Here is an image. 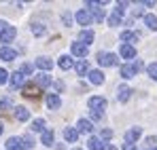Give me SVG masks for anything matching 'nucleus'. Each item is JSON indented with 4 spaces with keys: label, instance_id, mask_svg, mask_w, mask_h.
<instances>
[{
    "label": "nucleus",
    "instance_id": "nucleus-1",
    "mask_svg": "<svg viewBox=\"0 0 157 150\" xmlns=\"http://www.w3.org/2000/svg\"><path fill=\"white\" fill-rule=\"evenodd\" d=\"M98 64H100L102 68H110V66H117V64H119V57H117L115 53H104V51H100V53H98Z\"/></svg>",
    "mask_w": 157,
    "mask_h": 150
},
{
    "label": "nucleus",
    "instance_id": "nucleus-2",
    "mask_svg": "<svg viewBox=\"0 0 157 150\" xmlns=\"http://www.w3.org/2000/svg\"><path fill=\"white\" fill-rule=\"evenodd\" d=\"M106 97H102V95H94V97H89V101H87V106H89V110H98V112H104L106 108Z\"/></svg>",
    "mask_w": 157,
    "mask_h": 150
},
{
    "label": "nucleus",
    "instance_id": "nucleus-3",
    "mask_svg": "<svg viewBox=\"0 0 157 150\" xmlns=\"http://www.w3.org/2000/svg\"><path fill=\"white\" fill-rule=\"evenodd\" d=\"M34 85L38 89H45V87L51 85V76L47 74V72H38V74H34Z\"/></svg>",
    "mask_w": 157,
    "mask_h": 150
},
{
    "label": "nucleus",
    "instance_id": "nucleus-4",
    "mask_svg": "<svg viewBox=\"0 0 157 150\" xmlns=\"http://www.w3.org/2000/svg\"><path fill=\"white\" fill-rule=\"evenodd\" d=\"M70 51H72V55L75 57H81V59H85L87 57V53H89V47H85L83 42H72V47H70Z\"/></svg>",
    "mask_w": 157,
    "mask_h": 150
},
{
    "label": "nucleus",
    "instance_id": "nucleus-5",
    "mask_svg": "<svg viewBox=\"0 0 157 150\" xmlns=\"http://www.w3.org/2000/svg\"><path fill=\"white\" fill-rule=\"evenodd\" d=\"M75 19H77L78 25H89L94 19H91V13L87 11V9H81V11H77V15H75Z\"/></svg>",
    "mask_w": 157,
    "mask_h": 150
},
{
    "label": "nucleus",
    "instance_id": "nucleus-6",
    "mask_svg": "<svg viewBox=\"0 0 157 150\" xmlns=\"http://www.w3.org/2000/svg\"><path fill=\"white\" fill-rule=\"evenodd\" d=\"M17 36V30L13 27V25H9L4 32H0V42H4V45H9V42H13V38Z\"/></svg>",
    "mask_w": 157,
    "mask_h": 150
},
{
    "label": "nucleus",
    "instance_id": "nucleus-7",
    "mask_svg": "<svg viewBox=\"0 0 157 150\" xmlns=\"http://www.w3.org/2000/svg\"><path fill=\"white\" fill-rule=\"evenodd\" d=\"M119 38H121V42H123V45H132V42H136L140 36H138V32H134V30H123Z\"/></svg>",
    "mask_w": 157,
    "mask_h": 150
},
{
    "label": "nucleus",
    "instance_id": "nucleus-8",
    "mask_svg": "<svg viewBox=\"0 0 157 150\" xmlns=\"http://www.w3.org/2000/svg\"><path fill=\"white\" fill-rule=\"evenodd\" d=\"M140 135H142V129L140 127H132L130 131L125 133V144H136L140 140Z\"/></svg>",
    "mask_w": 157,
    "mask_h": 150
},
{
    "label": "nucleus",
    "instance_id": "nucleus-9",
    "mask_svg": "<svg viewBox=\"0 0 157 150\" xmlns=\"http://www.w3.org/2000/svg\"><path fill=\"white\" fill-rule=\"evenodd\" d=\"M94 38H96V34H94L91 30H85V27H83L81 34H78V42H83L85 47H89V45L94 42Z\"/></svg>",
    "mask_w": 157,
    "mask_h": 150
},
{
    "label": "nucleus",
    "instance_id": "nucleus-10",
    "mask_svg": "<svg viewBox=\"0 0 157 150\" xmlns=\"http://www.w3.org/2000/svg\"><path fill=\"white\" fill-rule=\"evenodd\" d=\"M0 59H4V61H15V59H17V51L11 49V47H0Z\"/></svg>",
    "mask_w": 157,
    "mask_h": 150
},
{
    "label": "nucleus",
    "instance_id": "nucleus-11",
    "mask_svg": "<svg viewBox=\"0 0 157 150\" xmlns=\"http://www.w3.org/2000/svg\"><path fill=\"white\" fill-rule=\"evenodd\" d=\"M45 101H47V108H49V110H57V108L62 106V100H59L57 93H47Z\"/></svg>",
    "mask_w": 157,
    "mask_h": 150
},
{
    "label": "nucleus",
    "instance_id": "nucleus-12",
    "mask_svg": "<svg viewBox=\"0 0 157 150\" xmlns=\"http://www.w3.org/2000/svg\"><path fill=\"white\" fill-rule=\"evenodd\" d=\"M21 91H24V95H26V97H34V100L40 95V89H38L36 85H32V82L24 85V87H21Z\"/></svg>",
    "mask_w": 157,
    "mask_h": 150
},
{
    "label": "nucleus",
    "instance_id": "nucleus-13",
    "mask_svg": "<svg viewBox=\"0 0 157 150\" xmlns=\"http://www.w3.org/2000/svg\"><path fill=\"white\" fill-rule=\"evenodd\" d=\"M119 55H121L123 59H134V57H136V47H134V45H121Z\"/></svg>",
    "mask_w": 157,
    "mask_h": 150
},
{
    "label": "nucleus",
    "instance_id": "nucleus-14",
    "mask_svg": "<svg viewBox=\"0 0 157 150\" xmlns=\"http://www.w3.org/2000/svg\"><path fill=\"white\" fill-rule=\"evenodd\" d=\"M36 66L43 70V72H49L53 68V61H51V57H47V55H40L38 59H36Z\"/></svg>",
    "mask_w": 157,
    "mask_h": 150
},
{
    "label": "nucleus",
    "instance_id": "nucleus-15",
    "mask_svg": "<svg viewBox=\"0 0 157 150\" xmlns=\"http://www.w3.org/2000/svg\"><path fill=\"white\" fill-rule=\"evenodd\" d=\"M77 131H78V133H91V131H94V125H91V121H89V119H78Z\"/></svg>",
    "mask_w": 157,
    "mask_h": 150
},
{
    "label": "nucleus",
    "instance_id": "nucleus-16",
    "mask_svg": "<svg viewBox=\"0 0 157 150\" xmlns=\"http://www.w3.org/2000/svg\"><path fill=\"white\" fill-rule=\"evenodd\" d=\"M24 85H26V76L21 74L19 70L11 74V87H13V89H17V87H24Z\"/></svg>",
    "mask_w": 157,
    "mask_h": 150
},
{
    "label": "nucleus",
    "instance_id": "nucleus-17",
    "mask_svg": "<svg viewBox=\"0 0 157 150\" xmlns=\"http://www.w3.org/2000/svg\"><path fill=\"white\" fill-rule=\"evenodd\" d=\"M130 97H132V89L128 87V85H121V87L117 89V100H119V101H123V104H125V101L130 100Z\"/></svg>",
    "mask_w": 157,
    "mask_h": 150
},
{
    "label": "nucleus",
    "instance_id": "nucleus-18",
    "mask_svg": "<svg viewBox=\"0 0 157 150\" xmlns=\"http://www.w3.org/2000/svg\"><path fill=\"white\" fill-rule=\"evenodd\" d=\"M64 140H66V142H70V144H75V142L78 140L77 127H66V129H64Z\"/></svg>",
    "mask_w": 157,
    "mask_h": 150
},
{
    "label": "nucleus",
    "instance_id": "nucleus-19",
    "mask_svg": "<svg viewBox=\"0 0 157 150\" xmlns=\"http://www.w3.org/2000/svg\"><path fill=\"white\" fill-rule=\"evenodd\" d=\"M13 114H15V119H17L19 123H26L28 119H30V112H28V108H26V106H17Z\"/></svg>",
    "mask_w": 157,
    "mask_h": 150
},
{
    "label": "nucleus",
    "instance_id": "nucleus-20",
    "mask_svg": "<svg viewBox=\"0 0 157 150\" xmlns=\"http://www.w3.org/2000/svg\"><path fill=\"white\" fill-rule=\"evenodd\" d=\"M57 66H59L62 70H70V68H75V59H72V55H62L59 61H57Z\"/></svg>",
    "mask_w": 157,
    "mask_h": 150
},
{
    "label": "nucleus",
    "instance_id": "nucleus-21",
    "mask_svg": "<svg viewBox=\"0 0 157 150\" xmlns=\"http://www.w3.org/2000/svg\"><path fill=\"white\" fill-rule=\"evenodd\" d=\"M53 140H55V133H53V129H45V131L40 133V144H43V146H51Z\"/></svg>",
    "mask_w": 157,
    "mask_h": 150
},
{
    "label": "nucleus",
    "instance_id": "nucleus-22",
    "mask_svg": "<svg viewBox=\"0 0 157 150\" xmlns=\"http://www.w3.org/2000/svg\"><path fill=\"white\" fill-rule=\"evenodd\" d=\"M89 82L91 85H102L104 82V74H102V70H89Z\"/></svg>",
    "mask_w": 157,
    "mask_h": 150
},
{
    "label": "nucleus",
    "instance_id": "nucleus-23",
    "mask_svg": "<svg viewBox=\"0 0 157 150\" xmlns=\"http://www.w3.org/2000/svg\"><path fill=\"white\" fill-rule=\"evenodd\" d=\"M75 70H77L78 76L89 74V61H87V59H78L77 64H75Z\"/></svg>",
    "mask_w": 157,
    "mask_h": 150
},
{
    "label": "nucleus",
    "instance_id": "nucleus-24",
    "mask_svg": "<svg viewBox=\"0 0 157 150\" xmlns=\"http://www.w3.org/2000/svg\"><path fill=\"white\" fill-rule=\"evenodd\" d=\"M87 148L89 150H104L106 142H102L100 137H89V140H87Z\"/></svg>",
    "mask_w": 157,
    "mask_h": 150
},
{
    "label": "nucleus",
    "instance_id": "nucleus-25",
    "mask_svg": "<svg viewBox=\"0 0 157 150\" xmlns=\"http://www.w3.org/2000/svg\"><path fill=\"white\" fill-rule=\"evenodd\" d=\"M119 74H121V78H134L136 76V70H134V66L132 64H125V66H121V70H119Z\"/></svg>",
    "mask_w": 157,
    "mask_h": 150
},
{
    "label": "nucleus",
    "instance_id": "nucleus-26",
    "mask_svg": "<svg viewBox=\"0 0 157 150\" xmlns=\"http://www.w3.org/2000/svg\"><path fill=\"white\" fill-rule=\"evenodd\" d=\"M142 19H144V25H147L149 30L157 32V17L155 15H142Z\"/></svg>",
    "mask_w": 157,
    "mask_h": 150
},
{
    "label": "nucleus",
    "instance_id": "nucleus-27",
    "mask_svg": "<svg viewBox=\"0 0 157 150\" xmlns=\"http://www.w3.org/2000/svg\"><path fill=\"white\" fill-rule=\"evenodd\" d=\"M30 129H32V131H36V133H43V131H45V121H43V119H34Z\"/></svg>",
    "mask_w": 157,
    "mask_h": 150
},
{
    "label": "nucleus",
    "instance_id": "nucleus-28",
    "mask_svg": "<svg viewBox=\"0 0 157 150\" xmlns=\"http://www.w3.org/2000/svg\"><path fill=\"white\" fill-rule=\"evenodd\" d=\"M104 11H102V9H98V11H91V19H94V21H98V24H102V21H104Z\"/></svg>",
    "mask_w": 157,
    "mask_h": 150
},
{
    "label": "nucleus",
    "instance_id": "nucleus-29",
    "mask_svg": "<svg viewBox=\"0 0 157 150\" xmlns=\"http://www.w3.org/2000/svg\"><path fill=\"white\" fill-rule=\"evenodd\" d=\"M119 24H121V15L113 11V15L108 17V25H110V27H115V25H119Z\"/></svg>",
    "mask_w": 157,
    "mask_h": 150
},
{
    "label": "nucleus",
    "instance_id": "nucleus-30",
    "mask_svg": "<svg viewBox=\"0 0 157 150\" xmlns=\"http://www.w3.org/2000/svg\"><path fill=\"white\" fill-rule=\"evenodd\" d=\"M30 30H32L34 36H43V34H45V25H40V24H32Z\"/></svg>",
    "mask_w": 157,
    "mask_h": 150
},
{
    "label": "nucleus",
    "instance_id": "nucleus-31",
    "mask_svg": "<svg viewBox=\"0 0 157 150\" xmlns=\"http://www.w3.org/2000/svg\"><path fill=\"white\" fill-rule=\"evenodd\" d=\"M144 144H147V148H149V150H155L157 148V137H155V135L147 137V140H144Z\"/></svg>",
    "mask_w": 157,
    "mask_h": 150
},
{
    "label": "nucleus",
    "instance_id": "nucleus-32",
    "mask_svg": "<svg viewBox=\"0 0 157 150\" xmlns=\"http://www.w3.org/2000/svg\"><path fill=\"white\" fill-rule=\"evenodd\" d=\"M147 72H149V76H151L153 80H157V64H149V66H147Z\"/></svg>",
    "mask_w": 157,
    "mask_h": 150
},
{
    "label": "nucleus",
    "instance_id": "nucleus-33",
    "mask_svg": "<svg viewBox=\"0 0 157 150\" xmlns=\"http://www.w3.org/2000/svg\"><path fill=\"white\" fill-rule=\"evenodd\" d=\"M110 137H113V131H110V129H102V131H100V140H102V142L110 140Z\"/></svg>",
    "mask_w": 157,
    "mask_h": 150
},
{
    "label": "nucleus",
    "instance_id": "nucleus-34",
    "mask_svg": "<svg viewBox=\"0 0 157 150\" xmlns=\"http://www.w3.org/2000/svg\"><path fill=\"white\" fill-rule=\"evenodd\" d=\"M89 116H91V121H102L104 112H98V110H89Z\"/></svg>",
    "mask_w": 157,
    "mask_h": 150
},
{
    "label": "nucleus",
    "instance_id": "nucleus-35",
    "mask_svg": "<svg viewBox=\"0 0 157 150\" xmlns=\"http://www.w3.org/2000/svg\"><path fill=\"white\" fill-rule=\"evenodd\" d=\"M32 70H34V68H32L30 64H21V68H19V72H21L24 76H26V74H32Z\"/></svg>",
    "mask_w": 157,
    "mask_h": 150
},
{
    "label": "nucleus",
    "instance_id": "nucleus-36",
    "mask_svg": "<svg viewBox=\"0 0 157 150\" xmlns=\"http://www.w3.org/2000/svg\"><path fill=\"white\" fill-rule=\"evenodd\" d=\"M6 80H9V72H6L4 68H0V85H4Z\"/></svg>",
    "mask_w": 157,
    "mask_h": 150
},
{
    "label": "nucleus",
    "instance_id": "nucleus-37",
    "mask_svg": "<svg viewBox=\"0 0 157 150\" xmlns=\"http://www.w3.org/2000/svg\"><path fill=\"white\" fill-rule=\"evenodd\" d=\"M132 66H134V70H136V72H140V70H142V68H144V64H142V61H140V59H136V61H134V64H132Z\"/></svg>",
    "mask_w": 157,
    "mask_h": 150
},
{
    "label": "nucleus",
    "instance_id": "nucleus-38",
    "mask_svg": "<svg viewBox=\"0 0 157 150\" xmlns=\"http://www.w3.org/2000/svg\"><path fill=\"white\" fill-rule=\"evenodd\" d=\"M62 21H64L66 25H70V21H72V15H70V13H64V15H62Z\"/></svg>",
    "mask_w": 157,
    "mask_h": 150
},
{
    "label": "nucleus",
    "instance_id": "nucleus-39",
    "mask_svg": "<svg viewBox=\"0 0 157 150\" xmlns=\"http://www.w3.org/2000/svg\"><path fill=\"white\" fill-rule=\"evenodd\" d=\"M6 27H9V24H6V21H4V19H0V32H4V30H6Z\"/></svg>",
    "mask_w": 157,
    "mask_h": 150
},
{
    "label": "nucleus",
    "instance_id": "nucleus-40",
    "mask_svg": "<svg viewBox=\"0 0 157 150\" xmlns=\"http://www.w3.org/2000/svg\"><path fill=\"white\" fill-rule=\"evenodd\" d=\"M53 85H55V89H57V93H59V91H62V89H64V85H62V82H59V80H55V82H53Z\"/></svg>",
    "mask_w": 157,
    "mask_h": 150
},
{
    "label": "nucleus",
    "instance_id": "nucleus-41",
    "mask_svg": "<svg viewBox=\"0 0 157 150\" xmlns=\"http://www.w3.org/2000/svg\"><path fill=\"white\" fill-rule=\"evenodd\" d=\"M123 150H136V144H123Z\"/></svg>",
    "mask_w": 157,
    "mask_h": 150
},
{
    "label": "nucleus",
    "instance_id": "nucleus-42",
    "mask_svg": "<svg viewBox=\"0 0 157 150\" xmlns=\"http://www.w3.org/2000/svg\"><path fill=\"white\" fill-rule=\"evenodd\" d=\"M104 150H117V148H115L113 144H106V148H104Z\"/></svg>",
    "mask_w": 157,
    "mask_h": 150
},
{
    "label": "nucleus",
    "instance_id": "nucleus-43",
    "mask_svg": "<svg viewBox=\"0 0 157 150\" xmlns=\"http://www.w3.org/2000/svg\"><path fill=\"white\" fill-rule=\"evenodd\" d=\"M2 131H4V125H2V123H0V135H2Z\"/></svg>",
    "mask_w": 157,
    "mask_h": 150
},
{
    "label": "nucleus",
    "instance_id": "nucleus-44",
    "mask_svg": "<svg viewBox=\"0 0 157 150\" xmlns=\"http://www.w3.org/2000/svg\"><path fill=\"white\" fill-rule=\"evenodd\" d=\"M2 108H4V101H0V110H2Z\"/></svg>",
    "mask_w": 157,
    "mask_h": 150
},
{
    "label": "nucleus",
    "instance_id": "nucleus-45",
    "mask_svg": "<svg viewBox=\"0 0 157 150\" xmlns=\"http://www.w3.org/2000/svg\"><path fill=\"white\" fill-rule=\"evenodd\" d=\"M75 150H81V148H75Z\"/></svg>",
    "mask_w": 157,
    "mask_h": 150
},
{
    "label": "nucleus",
    "instance_id": "nucleus-46",
    "mask_svg": "<svg viewBox=\"0 0 157 150\" xmlns=\"http://www.w3.org/2000/svg\"><path fill=\"white\" fill-rule=\"evenodd\" d=\"M155 150H157V148H155Z\"/></svg>",
    "mask_w": 157,
    "mask_h": 150
}]
</instances>
